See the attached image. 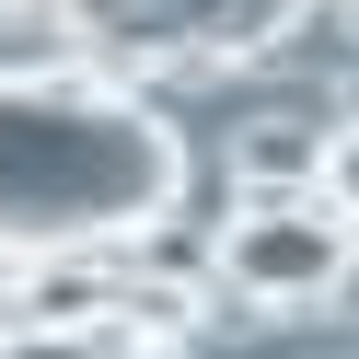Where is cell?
Masks as SVG:
<instances>
[{
    "instance_id": "5",
    "label": "cell",
    "mask_w": 359,
    "mask_h": 359,
    "mask_svg": "<svg viewBox=\"0 0 359 359\" xmlns=\"http://www.w3.org/2000/svg\"><path fill=\"white\" fill-rule=\"evenodd\" d=\"M325 197H336V220L359 232V128H336V140H325Z\"/></svg>"
},
{
    "instance_id": "3",
    "label": "cell",
    "mask_w": 359,
    "mask_h": 359,
    "mask_svg": "<svg viewBox=\"0 0 359 359\" xmlns=\"http://www.w3.org/2000/svg\"><path fill=\"white\" fill-rule=\"evenodd\" d=\"M348 220L336 209H302V197H266V209H243L232 232H220V278L243 290V302H325L336 278H348Z\"/></svg>"
},
{
    "instance_id": "4",
    "label": "cell",
    "mask_w": 359,
    "mask_h": 359,
    "mask_svg": "<svg viewBox=\"0 0 359 359\" xmlns=\"http://www.w3.org/2000/svg\"><path fill=\"white\" fill-rule=\"evenodd\" d=\"M0 359H186V348L128 336V325H24V336H0Z\"/></svg>"
},
{
    "instance_id": "2",
    "label": "cell",
    "mask_w": 359,
    "mask_h": 359,
    "mask_svg": "<svg viewBox=\"0 0 359 359\" xmlns=\"http://www.w3.org/2000/svg\"><path fill=\"white\" fill-rule=\"evenodd\" d=\"M70 24L116 58L151 70H209V58H255L302 24V0H70Z\"/></svg>"
},
{
    "instance_id": "6",
    "label": "cell",
    "mask_w": 359,
    "mask_h": 359,
    "mask_svg": "<svg viewBox=\"0 0 359 359\" xmlns=\"http://www.w3.org/2000/svg\"><path fill=\"white\" fill-rule=\"evenodd\" d=\"M336 302H348V313H359V255H348V278H336Z\"/></svg>"
},
{
    "instance_id": "1",
    "label": "cell",
    "mask_w": 359,
    "mask_h": 359,
    "mask_svg": "<svg viewBox=\"0 0 359 359\" xmlns=\"http://www.w3.org/2000/svg\"><path fill=\"white\" fill-rule=\"evenodd\" d=\"M186 151L128 81L93 70H0V255H104L174 220Z\"/></svg>"
}]
</instances>
